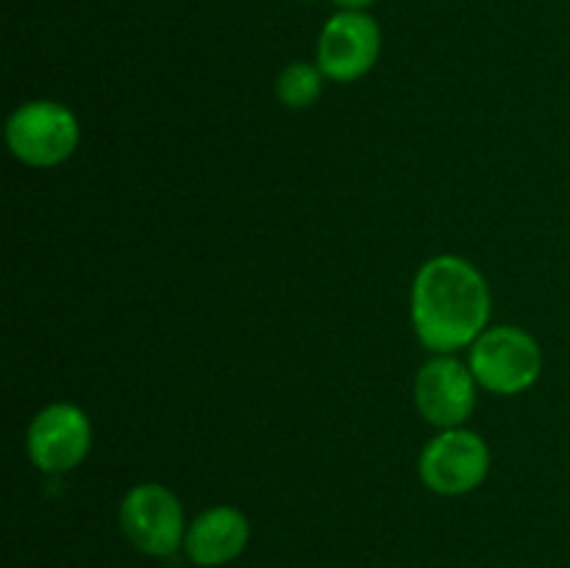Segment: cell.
Here are the masks:
<instances>
[{
    "instance_id": "cell-1",
    "label": "cell",
    "mask_w": 570,
    "mask_h": 568,
    "mask_svg": "<svg viewBox=\"0 0 570 568\" xmlns=\"http://www.w3.org/2000/svg\"><path fill=\"white\" fill-rule=\"evenodd\" d=\"M490 321V287L468 259H429L412 284V326L426 349L451 354L473 345Z\"/></svg>"
},
{
    "instance_id": "cell-2",
    "label": "cell",
    "mask_w": 570,
    "mask_h": 568,
    "mask_svg": "<svg viewBox=\"0 0 570 568\" xmlns=\"http://www.w3.org/2000/svg\"><path fill=\"white\" fill-rule=\"evenodd\" d=\"M471 371L482 388L499 395H515L532 388L543 368L538 340L518 326H493L471 345Z\"/></svg>"
},
{
    "instance_id": "cell-3",
    "label": "cell",
    "mask_w": 570,
    "mask_h": 568,
    "mask_svg": "<svg viewBox=\"0 0 570 568\" xmlns=\"http://www.w3.org/2000/svg\"><path fill=\"white\" fill-rule=\"evenodd\" d=\"M81 128L76 115L56 100L22 104L6 123L11 154L31 167H56L78 148Z\"/></svg>"
},
{
    "instance_id": "cell-4",
    "label": "cell",
    "mask_w": 570,
    "mask_h": 568,
    "mask_svg": "<svg viewBox=\"0 0 570 568\" xmlns=\"http://www.w3.org/2000/svg\"><path fill=\"white\" fill-rule=\"evenodd\" d=\"M120 527L128 543L150 557H170L187 538L181 501L154 482L128 490L120 505Z\"/></svg>"
},
{
    "instance_id": "cell-5",
    "label": "cell",
    "mask_w": 570,
    "mask_h": 568,
    "mask_svg": "<svg viewBox=\"0 0 570 568\" xmlns=\"http://www.w3.org/2000/svg\"><path fill=\"white\" fill-rule=\"evenodd\" d=\"M423 484L440 496H462L479 488L490 471V449L471 429H443L426 443L417 462Z\"/></svg>"
},
{
    "instance_id": "cell-6",
    "label": "cell",
    "mask_w": 570,
    "mask_h": 568,
    "mask_svg": "<svg viewBox=\"0 0 570 568\" xmlns=\"http://www.w3.org/2000/svg\"><path fill=\"white\" fill-rule=\"evenodd\" d=\"M28 457L45 473H65L81 466L92 449V423L87 412L67 401L45 407L28 427Z\"/></svg>"
},
{
    "instance_id": "cell-7",
    "label": "cell",
    "mask_w": 570,
    "mask_h": 568,
    "mask_svg": "<svg viewBox=\"0 0 570 568\" xmlns=\"http://www.w3.org/2000/svg\"><path fill=\"white\" fill-rule=\"evenodd\" d=\"M382 50V28L365 11H340L317 39V67L326 78L348 84L371 72Z\"/></svg>"
},
{
    "instance_id": "cell-8",
    "label": "cell",
    "mask_w": 570,
    "mask_h": 568,
    "mask_svg": "<svg viewBox=\"0 0 570 568\" xmlns=\"http://www.w3.org/2000/svg\"><path fill=\"white\" fill-rule=\"evenodd\" d=\"M476 376L471 365L440 354L417 371L415 404L432 427L456 429L471 418L476 407Z\"/></svg>"
},
{
    "instance_id": "cell-9",
    "label": "cell",
    "mask_w": 570,
    "mask_h": 568,
    "mask_svg": "<svg viewBox=\"0 0 570 568\" xmlns=\"http://www.w3.org/2000/svg\"><path fill=\"white\" fill-rule=\"evenodd\" d=\"M250 538V523L237 507H212L187 529L184 549L195 566L215 568L237 560Z\"/></svg>"
},
{
    "instance_id": "cell-10",
    "label": "cell",
    "mask_w": 570,
    "mask_h": 568,
    "mask_svg": "<svg viewBox=\"0 0 570 568\" xmlns=\"http://www.w3.org/2000/svg\"><path fill=\"white\" fill-rule=\"evenodd\" d=\"M323 72L321 67H312L306 61H293L282 70L276 81V95L287 109H309L317 104L323 92Z\"/></svg>"
},
{
    "instance_id": "cell-11",
    "label": "cell",
    "mask_w": 570,
    "mask_h": 568,
    "mask_svg": "<svg viewBox=\"0 0 570 568\" xmlns=\"http://www.w3.org/2000/svg\"><path fill=\"white\" fill-rule=\"evenodd\" d=\"M334 6H340L343 11H365L367 6H373L376 0H332Z\"/></svg>"
}]
</instances>
